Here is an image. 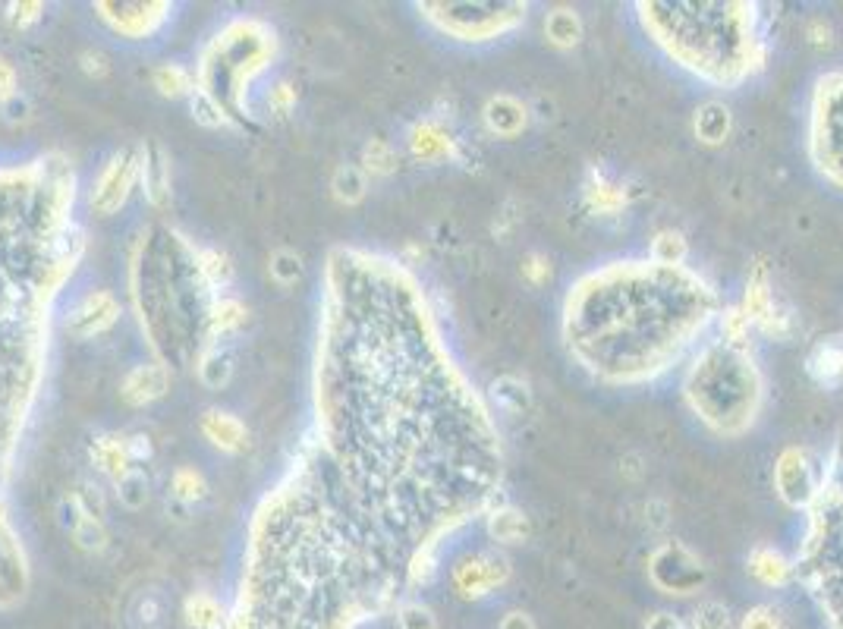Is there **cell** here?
<instances>
[{
	"label": "cell",
	"mask_w": 843,
	"mask_h": 629,
	"mask_svg": "<svg viewBox=\"0 0 843 629\" xmlns=\"http://www.w3.org/2000/svg\"><path fill=\"white\" fill-rule=\"evenodd\" d=\"M812 570L818 579L821 598H825L828 611L843 629V450L818 507V538H815Z\"/></svg>",
	"instance_id": "cell-1"
},
{
	"label": "cell",
	"mask_w": 843,
	"mask_h": 629,
	"mask_svg": "<svg viewBox=\"0 0 843 629\" xmlns=\"http://www.w3.org/2000/svg\"><path fill=\"white\" fill-rule=\"evenodd\" d=\"M139 167H142V164L136 161V155H117L111 164L101 170V177L95 180L92 208H95L98 214H114V211L126 202L129 189H133Z\"/></svg>",
	"instance_id": "cell-2"
},
{
	"label": "cell",
	"mask_w": 843,
	"mask_h": 629,
	"mask_svg": "<svg viewBox=\"0 0 843 629\" xmlns=\"http://www.w3.org/2000/svg\"><path fill=\"white\" fill-rule=\"evenodd\" d=\"M117 315H120L117 299L107 290H92L70 309L67 331L76 334V337H95V334L111 328V324L117 321Z\"/></svg>",
	"instance_id": "cell-3"
},
{
	"label": "cell",
	"mask_w": 843,
	"mask_h": 629,
	"mask_svg": "<svg viewBox=\"0 0 843 629\" xmlns=\"http://www.w3.org/2000/svg\"><path fill=\"white\" fill-rule=\"evenodd\" d=\"M98 10L104 23L126 38H142L155 32L167 16V4H98Z\"/></svg>",
	"instance_id": "cell-4"
},
{
	"label": "cell",
	"mask_w": 843,
	"mask_h": 629,
	"mask_svg": "<svg viewBox=\"0 0 843 629\" xmlns=\"http://www.w3.org/2000/svg\"><path fill=\"white\" fill-rule=\"evenodd\" d=\"M774 479H777V491H781V497L787 504L793 507H803L812 501V494H815V479H812V469L806 463V457L799 450H790L781 457V463H777V472H774Z\"/></svg>",
	"instance_id": "cell-5"
},
{
	"label": "cell",
	"mask_w": 843,
	"mask_h": 629,
	"mask_svg": "<svg viewBox=\"0 0 843 629\" xmlns=\"http://www.w3.org/2000/svg\"><path fill=\"white\" fill-rule=\"evenodd\" d=\"M167 387H170V375L164 365H136L133 372L123 378L120 394L126 403L148 406V403L161 400L167 394Z\"/></svg>",
	"instance_id": "cell-6"
},
{
	"label": "cell",
	"mask_w": 843,
	"mask_h": 629,
	"mask_svg": "<svg viewBox=\"0 0 843 629\" xmlns=\"http://www.w3.org/2000/svg\"><path fill=\"white\" fill-rule=\"evenodd\" d=\"M202 431H205V438L224 450V453H240L246 450V438H249V431L246 425L233 416V412H224V409H208L205 416H202Z\"/></svg>",
	"instance_id": "cell-7"
},
{
	"label": "cell",
	"mask_w": 843,
	"mask_h": 629,
	"mask_svg": "<svg viewBox=\"0 0 843 629\" xmlns=\"http://www.w3.org/2000/svg\"><path fill=\"white\" fill-rule=\"evenodd\" d=\"M233 372H236V356H233V346L224 343V340H214L211 343V350L202 356L199 362V378L205 387L211 390H224L230 381H233Z\"/></svg>",
	"instance_id": "cell-8"
},
{
	"label": "cell",
	"mask_w": 843,
	"mask_h": 629,
	"mask_svg": "<svg viewBox=\"0 0 843 629\" xmlns=\"http://www.w3.org/2000/svg\"><path fill=\"white\" fill-rule=\"evenodd\" d=\"M92 460L104 475H111L114 482L126 469H133V460H129V450H126V438H117V435L95 438L92 441Z\"/></svg>",
	"instance_id": "cell-9"
},
{
	"label": "cell",
	"mask_w": 843,
	"mask_h": 629,
	"mask_svg": "<svg viewBox=\"0 0 843 629\" xmlns=\"http://www.w3.org/2000/svg\"><path fill=\"white\" fill-rule=\"evenodd\" d=\"M369 192V173L359 164H340L331 173V195L340 205H359Z\"/></svg>",
	"instance_id": "cell-10"
},
{
	"label": "cell",
	"mask_w": 843,
	"mask_h": 629,
	"mask_svg": "<svg viewBox=\"0 0 843 629\" xmlns=\"http://www.w3.org/2000/svg\"><path fill=\"white\" fill-rule=\"evenodd\" d=\"M208 321H211V337L214 340H227L230 334H236L246 324V306H243L240 299L221 296V299L211 302Z\"/></svg>",
	"instance_id": "cell-11"
},
{
	"label": "cell",
	"mask_w": 843,
	"mask_h": 629,
	"mask_svg": "<svg viewBox=\"0 0 843 629\" xmlns=\"http://www.w3.org/2000/svg\"><path fill=\"white\" fill-rule=\"evenodd\" d=\"M186 623L192 629H224V611H221V601L208 595V592H196L186 598Z\"/></svg>",
	"instance_id": "cell-12"
},
{
	"label": "cell",
	"mask_w": 843,
	"mask_h": 629,
	"mask_svg": "<svg viewBox=\"0 0 843 629\" xmlns=\"http://www.w3.org/2000/svg\"><path fill=\"white\" fill-rule=\"evenodd\" d=\"M523 120H526L523 104H516V101L507 98V95L494 98V101L485 107V123L494 129L497 136H513V133H520Z\"/></svg>",
	"instance_id": "cell-13"
},
{
	"label": "cell",
	"mask_w": 843,
	"mask_h": 629,
	"mask_svg": "<svg viewBox=\"0 0 843 629\" xmlns=\"http://www.w3.org/2000/svg\"><path fill=\"white\" fill-rule=\"evenodd\" d=\"M170 497L180 501V504H186V507L205 501V497H208L205 475L196 466H180L174 475H170Z\"/></svg>",
	"instance_id": "cell-14"
},
{
	"label": "cell",
	"mask_w": 843,
	"mask_h": 629,
	"mask_svg": "<svg viewBox=\"0 0 843 629\" xmlns=\"http://www.w3.org/2000/svg\"><path fill=\"white\" fill-rule=\"evenodd\" d=\"M268 274L277 287H296L306 274V262L296 249H274L268 258Z\"/></svg>",
	"instance_id": "cell-15"
},
{
	"label": "cell",
	"mask_w": 843,
	"mask_h": 629,
	"mask_svg": "<svg viewBox=\"0 0 843 629\" xmlns=\"http://www.w3.org/2000/svg\"><path fill=\"white\" fill-rule=\"evenodd\" d=\"M189 114H192V120H196L199 126H205V129H221V126L230 123V117L221 107V101L214 98L208 89H199V85L189 95Z\"/></svg>",
	"instance_id": "cell-16"
},
{
	"label": "cell",
	"mask_w": 843,
	"mask_h": 629,
	"mask_svg": "<svg viewBox=\"0 0 843 629\" xmlns=\"http://www.w3.org/2000/svg\"><path fill=\"white\" fill-rule=\"evenodd\" d=\"M151 82H155V89L164 98H189L192 89H196V85H192V73L183 67V63H161L155 76H151Z\"/></svg>",
	"instance_id": "cell-17"
},
{
	"label": "cell",
	"mask_w": 843,
	"mask_h": 629,
	"mask_svg": "<svg viewBox=\"0 0 843 629\" xmlns=\"http://www.w3.org/2000/svg\"><path fill=\"white\" fill-rule=\"evenodd\" d=\"M117 488V501L129 510V513H139L145 504H148V479H145V472L139 466L133 469H126L120 479L114 482Z\"/></svg>",
	"instance_id": "cell-18"
},
{
	"label": "cell",
	"mask_w": 843,
	"mask_h": 629,
	"mask_svg": "<svg viewBox=\"0 0 843 629\" xmlns=\"http://www.w3.org/2000/svg\"><path fill=\"white\" fill-rule=\"evenodd\" d=\"M142 183H145L148 199L155 202V205H161V202L167 199L170 173H167L164 151H161V148H151V155H145V161H142Z\"/></svg>",
	"instance_id": "cell-19"
},
{
	"label": "cell",
	"mask_w": 843,
	"mask_h": 629,
	"mask_svg": "<svg viewBox=\"0 0 843 629\" xmlns=\"http://www.w3.org/2000/svg\"><path fill=\"white\" fill-rule=\"evenodd\" d=\"M809 372L818 378V381H825V384H834L837 375L843 372V346L837 343H818L815 346V353L809 359Z\"/></svg>",
	"instance_id": "cell-20"
},
{
	"label": "cell",
	"mask_w": 843,
	"mask_h": 629,
	"mask_svg": "<svg viewBox=\"0 0 843 629\" xmlns=\"http://www.w3.org/2000/svg\"><path fill=\"white\" fill-rule=\"evenodd\" d=\"M199 274L205 277L208 287L224 290V287H230V280H233V265H230V258L224 252L202 249L199 252Z\"/></svg>",
	"instance_id": "cell-21"
},
{
	"label": "cell",
	"mask_w": 843,
	"mask_h": 629,
	"mask_svg": "<svg viewBox=\"0 0 843 629\" xmlns=\"http://www.w3.org/2000/svg\"><path fill=\"white\" fill-rule=\"evenodd\" d=\"M727 126H730V114H727V107L724 104H705L699 117H696V133L705 139V142H721L727 136Z\"/></svg>",
	"instance_id": "cell-22"
},
{
	"label": "cell",
	"mask_w": 843,
	"mask_h": 629,
	"mask_svg": "<svg viewBox=\"0 0 843 629\" xmlns=\"http://www.w3.org/2000/svg\"><path fill=\"white\" fill-rule=\"evenodd\" d=\"M70 535H73V541H76V548H82L85 554H101V551L107 548V529H104L101 519L92 516V513H85V516L79 519V526H76Z\"/></svg>",
	"instance_id": "cell-23"
},
{
	"label": "cell",
	"mask_w": 843,
	"mask_h": 629,
	"mask_svg": "<svg viewBox=\"0 0 843 629\" xmlns=\"http://www.w3.org/2000/svg\"><path fill=\"white\" fill-rule=\"evenodd\" d=\"M545 32H548V38L554 41V45L567 48V45H576V41H579L582 26H579L576 13H570V10H554V13L545 19Z\"/></svg>",
	"instance_id": "cell-24"
},
{
	"label": "cell",
	"mask_w": 843,
	"mask_h": 629,
	"mask_svg": "<svg viewBox=\"0 0 843 629\" xmlns=\"http://www.w3.org/2000/svg\"><path fill=\"white\" fill-rule=\"evenodd\" d=\"M362 170L365 173H378V177H384V173H391L397 167V158H394V151L387 142L381 139H372L369 145L362 148Z\"/></svg>",
	"instance_id": "cell-25"
},
{
	"label": "cell",
	"mask_w": 843,
	"mask_h": 629,
	"mask_svg": "<svg viewBox=\"0 0 843 629\" xmlns=\"http://www.w3.org/2000/svg\"><path fill=\"white\" fill-rule=\"evenodd\" d=\"M397 620H400V629H438V617H435V611H431V607H425V604H403L400 607V614H397Z\"/></svg>",
	"instance_id": "cell-26"
},
{
	"label": "cell",
	"mask_w": 843,
	"mask_h": 629,
	"mask_svg": "<svg viewBox=\"0 0 843 629\" xmlns=\"http://www.w3.org/2000/svg\"><path fill=\"white\" fill-rule=\"evenodd\" d=\"M652 255H655L658 265H680L683 255H686V243L680 240L677 233H661L658 240H655V246H652Z\"/></svg>",
	"instance_id": "cell-27"
},
{
	"label": "cell",
	"mask_w": 843,
	"mask_h": 629,
	"mask_svg": "<svg viewBox=\"0 0 843 629\" xmlns=\"http://www.w3.org/2000/svg\"><path fill=\"white\" fill-rule=\"evenodd\" d=\"M526 532L523 526V516H516L513 510H504V513H494L491 516V535L497 541H520Z\"/></svg>",
	"instance_id": "cell-28"
},
{
	"label": "cell",
	"mask_w": 843,
	"mask_h": 629,
	"mask_svg": "<svg viewBox=\"0 0 843 629\" xmlns=\"http://www.w3.org/2000/svg\"><path fill=\"white\" fill-rule=\"evenodd\" d=\"M0 111H4V120L10 126H26L32 120V101H29L26 92H16L0 104Z\"/></svg>",
	"instance_id": "cell-29"
},
{
	"label": "cell",
	"mask_w": 843,
	"mask_h": 629,
	"mask_svg": "<svg viewBox=\"0 0 843 629\" xmlns=\"http://www.w3.org/2000/svg\"><path fill=\"white\" fill-rule=\"evenodd\" d=\"M727 611L724 607L718 604V601H705L699 611H696V617H693V626L696 629H727Z\"/></svg>",
	"instance_id": "cell-30"
},
{
	"label": "cell",
	"mask_w": 843,
	"mask_h": 629,
	"mask_svg": "<svg viewBox=\"0 0 843 629\" xmlns=\"http://www.w3.org/2000/svg\"><path fill=\"white\" fill-rule=\"evenodd\" d=\"M85 516V507L79 504V497L76 494H70V497H63V501L57 504V519H60V526L67 529V532H73L76 526H79V519Z\"/></svg>",
	"instance_id": "cell-31"
},
{
	"label": "cell",
	"mask_w": 843,
	"mask_h": 629,
	"mask_svg": "<svg viewBox=\"0 0 843 629\" xmlns=\"http://www.w3.org/2000/svg\"><path fill=\"white\" fill-rule=\"evenodd\" d=\"M7 10H10V13H7L10 23L19 26V29H26V26H32V23H38L41 10H45V7H41V4H10Z\"/></svg>",
	"instance_id": "cell-32"
},
{
	"label": "cell",
	"mask_w": 843,
	"mask_h": 629,
	"mask_svg": "<svg viewBox=\"0 0 843 629\" xmlns=\"http://www.w3.org/2000/svg\"><path fill=\"white\" fill-rule=\"evenodd\" d=\"M79 63H82V70L95 79H104L107 73H111V63H107V57L101 51H82Z\"/></svg>",
	"instance_id": "cell-33"
},
{
	"label": "cell",
	"mask_w": 843,
	"mask_h": 629,
	"mask_svg": "<svg viewBox=\"0 0 843 629\" xmlns=\"http://www.w3.org/2000/svg\"><path fill=\"white\" fill-rule=\"evenodd\" d=\"M19 92V79H16V67L7 60V57H0V104H4L10 95Z\"/></svg>",
	"instance_id": "cell-34"
},
{
	"label": "cell",
	"mask_w": 843,
	"mask_h": 629,
	"mask_svg": "<svg viewBox=\"0 0 843 629\" xmlns=\"http://www.w3.org/2000/svg\"><path fill=\"white\" fill-rule=\"evenodd\" d=\"M126 450H129V460H133V466L151 460V453H155V447H151V438L148 435H133V438H126Z\"/></svg>",
	"instance_id": "cell-35"
},
{
	"label": "cell",
	"mask_w": 843,
	"mask_h": 629,
	"mask_svg": "<svg viewBox=\"0 0 843 629\" xmlns=\"http://www.w3.org/2000/svg\"><path fill=\"white\" fill-rule=\"evenodd\" d=\"M293 101H296V92H293V85H287V82L268 92V104L274 107L277 114H287L290 107H293Z\"/></svg>",
	"instance_id": "cell-36"
},
{
	"label": "cell",
	"mask_w": 843,
	"mask_h": 629,
	"mask_svg": "<svg viewBox=\"0 0 843 629\" xmlns=\"http://www.w3.org/2000/svg\"><path fill=\"white\" fill-rule=\"evenodd\" d=\"M743 629H777V614L771 607H755L752 614H746Z\"/></svg>",
	"instance_id": "cell-37"
},
{
	"label": "cell",
	"mask_w": 843,
	"mask_h": 629,
	"mask_svg": "<svg viewBox=\"0 0 843 629\" xmlns=\"http://www.w3.org/2000/svg\"><path fill=\"white\" fill-rule=\"evenodd\" d=\"M497 629H535V623H532L529 614L513 611V614H507V617L501 620V626H497Z\"/></svg>",
	"instance_id": "cell-38"
},
{
	"label": "cell",
	"mask_w": 843,
	"mask_h": 629,
	"mask_svg": "<svg viewBox=\"0 0 843 629\" xmlns=\"http://www.w3.org/2000/svg\"><path fill=\"white\" fill-rule=\"evenodd\" d=\"M645 629H680V623L670 617V614H658L655 620H648V626Z\"/></svg>",
	"instance_id": "cell-39"
}]
</instances>
